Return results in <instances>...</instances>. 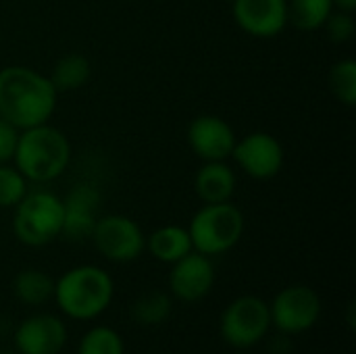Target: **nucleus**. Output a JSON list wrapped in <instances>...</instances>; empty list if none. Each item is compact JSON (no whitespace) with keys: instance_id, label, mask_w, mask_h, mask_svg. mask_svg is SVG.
Wrapping results in <instances>:
<instances>
[{"instance_id":"obj_3","label":"nucleus","mask_w":356,"mask_h":354,"mask_svg":"<svg viewBox=\"0 0 356 354\" xmlns=\"http://www.w3.org/2000/svg\"><path fill=\"white\" fill-rule=\"evenodd\" d=\"M69 156L71 150L67 138L58 129L42 123L19 136L13 159L23 177L31 182H50L65 171Z\"/></svg>"},{"instance_id":"obj_6","label":"nucleus","mask_w":356,"mask_h":354,"mask_svg":"<svg viewBox=\"0 0 356 354\" xmlns=\"http://www.w3.org/2000/svg\"><path fill=\"white\" fill-rule=\"evenodd\" d=\"M271 330L269 305L259 296H240L232 300L219 321L221 338L236 351L257 346Z\"/></svg>"},{"instance_id":"obj_17","label":"nucleus","mask_w":356,"mask_h":354,"mask_svg":"<svg viewBox=\"0 0 356 354\" xmlns=\"http://www.w3.org/2000/svg\"><path fill=\"white\" fill-rule=\"evenodd\" d=\"M15 298L27 307H40L54 296V280L40 269H25L13 282Z\"/></svg>"},{"instance_id":"obj_24","label":"nucleus","mask_w":356,"mask_h":354,"mask_svg":"<svg viewBox=\"0 0 356 354\" xmlns=\"http://www.w3.org/2000/svg\"><path fill=\"white\" fill-rule=\"evenodd\" d=\"M327 31L334 42H348L355 35V19L348 10L327 17Z\"/></svg>"},{"instance_id":"obj_28","label":"nucleus","mask_w":356,"mask_h":354,"mask_svg":"<svg viewBox=\"0 0 356 354\" xmlns=\"http://www.w3.org/2000/svg\"><path fill=\"white\" fill-rule=\"evenodd\" d=\"M0 354H19V353H0Z\"/></svg>"},{"instance_id":"obj_1","label":"nucleus","mask_w":356,"mask_h":354,"mask_svg":"<svg viewBox=\"0 0 356 354\" xmlns=\"http://www.w3.org/2000/svg\"><path fill=\"white\" fill-rule=\"evenodd\" d=\"M56 106V90L48 77L27 67L0 71V117L17 129H29L50 119Z\"/></svg>"},{"instance_id":"obj_21","label":"nucleus","mask_w":356,"mask_h":354,"mask_svg":"<svg viewBox=\"0 0 356 354\" xmlns=\"http://www.w3.org/2000/svg\"><path fill=\"white\" fill-rule=\"evenodd\" d=\"M77 354H125V342L113 328L96 325L81 336Z\"/></svg>"},{"instance_id":"obj_7","label":"nucleus","mask_w":356,"mask_h":354,"mask_svg":"<svg viewBox=\"0 0 356 354\" xmlns=\"http://www.w3.org/2000/svg\"><path fill=\"white\" fill-rule=\"evenodd\" d=\"M321 298L309 286H288L280 290L269 305L271 328L286 336H298L309 332L321 319Z\"/></svg>"},{"instance_id":"obj_5","label":"nucleus","mask_w":356,"mask_h":354,"mask_svg":"<svg viewBox=\"0 0 356 354\" xmlns=\"http://www.w3.org/2000/svg\"><path fill=\"white\" fill-rule=\"evenodd\" d=\"M13 230L27 246H44L52 242L63 230V200L50 192L25 194L17 204Z\"/></svg>"},{"instance_id":"obj_19","label":"nucleus","mask_w":356,"mask_h":354,"mask_svg":"<svg viewBox=\"0 0 356 354\" xmlns=\"http://www.w3.org/2000/svg\"><path fill=\"white\" fill-rule=\"evenodd\" d=\"M90 77V63L81 54H69L60 58L48 77L50 83L54 86L56 92H67V90H77L81 88Z\"/></svg>"},{"instance_id":"obj_8","label":"nucleus","mask_w":356,"mask_h":354,"mask_svg":"<svg viewBox=\"0 0 356 354\" xmlns=\"http://www.w3.org/2000/svg\"><path fill=\"white\" fill-rule=\"evenodd\" d=\"M92 240L98 252L113 263H129L138 259L146 246L138 223L121 215L98 219L92 232Z\"/></svg>"},{"instance_id":"obj_16","label":"nucleus","mask_w":356,"mask_h":354,"mask_svg":"<svg viewBox=\"0 0 356 354\" xmlns=\"http://www.w3.org/2000/svg\"><path fill=\"white\" fill-rule=\"evenodd\" d=\"M146 246L154 259H159L163 263H171V265L194 250L188 230H184L179 225H167V227L156 230L148 238Z\"/></svg>"},{"instance_id":"obj_12","label":"nucleus","mask_w":356,"mask_h":354,"mask_svg":"<svg viewBox=\"0 0 356 354\" xmlns=\"http://www.w3.org/2000/svg\"><path fill=\"white\" fill-rule=\"evenodd\" d=\"M232 154L236 156L240 167L257 179L273 177L284 163V150L280 142L269 134L246 136L240 144L234 146Z\"/></svg>"},{"instance_id":"obj_10","label":"nucleus","mask_w":356,"mask_h":354,"mask_svg":"<svg viewBox=\"0 0 356 354\" xmlns=\"http://www.w3.org/2000/svg\"><path fill=\"white\" fill-rule=\"evenodd\" d=\"M215 284V267L202 252H188L173 263L169 273V290L181 303H198L209 296Z\"/></svg>"},{"instance_id":"obj_18","label":"nucleus","mask_w":356,"mask_h":354,"mask_svg":"<svg viewBox=\"0 0 356 354\" xmlns=\"http://www.w3.org/2000/svg\"><path fill=\"white\" fill-rule=\"evenodd\" d=\"M173 311V303L171 296L165 292H146L142 296H138L131 305V319L138 325L144 328H154L161 325L169 319Z\"/></svg>"},{"instance_id":"obj_13","label":"nucleus","mask_w":356,"mask_h":354,"mask_svg":"<svg viewBox=\"0 0 356 354\" xmlns=\"http://www.w3.org/2000/svg\"><path fill=\"white\" fill-rule=\"evenodd\" d=\"M238 25L259 38L280 33L288 23L286 0H232Z\"/></svg>"},{"instance_id":"obj_15","label":"nucleus","mask_w":356,"mask_h":354,"mask_svg":"<svg viewBox=\"0 0 356 354\" xmlns=\"http://www.w3.org/2000/svg\"><path fill=\"white\" fill-rule=\"evenodd\" d=\"M236 177L229 167H225L221 161H211L204 165L196 175V192L207 204L215 202H227L234 194Z\"/></svg>"},{"instance_id":"obj_26","label":"nucleus","mask_w":356,"mask_h":354,"mask_svg":"<svg viewBox=\"0 0 356 354\" xmlns=\"http://www.w3.org/2000/svg\"><path fill=\"white\" fill-rule=\"evenodd\" d=\"M290 336H286V334H280L277 332V338L275 340H271V346H269V351L271 354H288L290 353Z\"/></svg>"},{"instance_id":"obj_14","label":"nucleus","mask_w":356,"mask_h":354,"mask_svg":"<svg viewBox=\"0 0 356 354\" xmlns=\"http://www.w3.org/2000/svg\"><path fill=\"white\" fill-rule=\"evenodd\" d=\"M190 146L204 161H223L234 152L236 138L232 127L219 117H198L188 131Z\"/></svg>"},{"instance_id":"obj_4","label":"nucleus","mask_w":356,"mask_h":354,"mask_svg":"<svg viewBox=\"0 0 356 354\" xmlns=\"http://www.w3.org/2000/svg\"><path fill=\"white\" fill-rule=\"evenodd\" d=\"M190 240L196 252L207 257L232 250L244 234V217L240 209L229 202L207 204L190 223Z\"/></svg>"},{"instance_id":"obj_29","label":"nucleus","mask_w":356,"mask_h":354,"mask_svg":"<svg viewBox=\"0 0 356 354\" xmlns=\"http://www.w3.org/2000/svg\"><path fill=\"white\" fill-rule=\"evenodd\" d=\"M238 354H246V353H244V351H240V353H238Z\"/></svg>"},{"instance_id":"obj_11","label":"nucleus","mask_w":356,"mask_h":354,"mask_svg":"<svg viewBox=\"0 0 356 354\" xmlns=\"http://www.w3.org/2000/svg\"><path fill=\"white\" fill-rule=\"evenodd\" d=\"M100 194L94 186L81 184L69 192L63 200V230L60 236L67 240H88L92 238L94 225L98 221Z\"/></svg>"},{"instance_id":"obj_23","label":"nucleus","mask_w":356,"mask_h":354,"mask_svg":"<svg viewBox=\"0 0 356 354\" xmlns=\"http://www.w3.org/2000/svg\"><path fill=\"white\" fill-rule=\"evenodd\" d=\"M25 194V177L19 173V169L0 165V207H17Z\"/></svg>"},{"instance_id":"obj_20","label":"nucleus","mask_w":356,"mask_h":354,"mask_svg":"<svg viewBox=\"0 0 356 354\" xmlns=\"http://www.w3.org/2000/svg\"><path fill=\"white\" fill-rule=\"evenodd\" d=\"M332 6L334 0H292L288 6V19L298 29H317L325 25Z\"/></svg>"},{"instance_id":"obj_2","label":"nucleus","mask_w":356,"mask_h":354,"mask_svg":"<svg viewBox=\"0 0 356 354\" xmlns=\"http://www.w3.org/2000/svg\"><path fill=\"white\" fill-rule=\"evenodd\" d=\"M115 286L111 275L94 265L69 269L54 282L58 309L75 321H92L100 317L113 303Z\"/></svg>"},{"instance_id":"obj_27","label":"nucleus","mask_w":356,"mask_h":354,"mask_svg":"<svg viewBox=\"0 0 356 354\" xmlns=\"http://www.w3.org/2000/svg\"><path fill=\"white\" fill-rule=\"evenodd\" d=\"M334 2H336L342 10H348V13L356 8V0H334Z\"/></svg>"},{"instance_id":"obj_25","label":"nucleus","mask_w":356,"mask_h":354,"mask_svg":"<svg viewBox=\"0 0 356 354\" xmlns=\"http://www.w3.org/2000/svg\"><path fill=\"white\" fill-rule=\"evenodd\" d=\"M17 142H19V131L13 123H8L6 119L0 117V165L10 161L15 156L17 150Z\"/></svg>"},{"instance_id":"obj_9","label":"nucleus","mask_w":356,"mask_h":354,"mask_svg":"<svg viewBox=\"0 0 356 354\" xmlns=\"http://www.w3.org/2000/svg\"><path fill=\"white\" fill-rule=\"evenodd\" d=\"M13 344L19 354H60L67 344V325L50 313L29 315L15 328Z\"/></svg>"},{"instance_id":"obj_22","label":"nucleus","mask_w":356,"mask_h":354,"mask_svg":"<svg viewBox=\"0 0 356 354\" xmlns=\"http://www.w3.org/2000/svg\"><path fill=\"white\" fill-rule=\"evenodd\" d=\"M330 86L344 104L353 106L356 102V63L355 61H342L332 69Z\"/></svg>"}]
</instances>
